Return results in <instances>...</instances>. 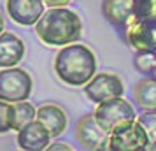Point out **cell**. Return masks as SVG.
I'll return each instance as SVG.
<instances>
[{
  "label": "cell",
  "instance_id": "1",
  "mask_svg": "<svg viewBox=\"0 0 156 151\" xmlns=\"http://www.w3.org/2000/svg\"><path fill=\"white\" fill-rule=\"evenodd\" d=\"M55 72L69 86H84L97 74V56L84 44L72 42L62 46L55 58Z\"/></svg>",
  "mask_w": 156,
  "mask_h": 151
},
{
  "label": "cell",
  "instance_id": "2",
  "mask_svg": "<svg viewBox=\"0 0 156 151\" xmlns=\"http://www.w3.org/2000/svg\"><path fill=\"white\" fill-rule=\"evenodd\" d=\"M35 32L46 46H67L81 39L83 21L70 9L49 7L35 23Z\"/></svg>",
  "mask_w": 156,
  "mask_h": 151
},
{
  "label": "cell",
  "instance_id": "3",
  "mask_svg": "<svg viewBox=\"0 0 156 151\" xmlns=\"http://www.w3.org/2000/svg\"><path fill=\"white\" fill-rule=\"evenodd\" d=\"M93 114H95V120L98 121V125L107 134H111L112 130H116L118 127L125 125V123L137 120L135 109L123 97L109 99V100L97 104V111Z\"/></svg>",
  "mask_w": 156,
  "mask_h": 151
},
{
  "label": "cell",
  "instance_id": "4",
  "mask_svg": "<svg viewBox=\"0 0 156 151\" xmlns=\"http://www.w3.org/2000/svg\"><path fill=\"white\" fill-rule=\"evenodd\" d=\"M32 88H34V81L27 70L16 69V67H7L0 72V100H28Z\"/></svg>",
  "mask_w": 156,
  "mask_h": 151
},
{
  "label": "cell",
  "instance_id": "5",
  "mask_svg": "<svg viewBox=\"0 0 156 151\" xmlns=\"http://www.w3.org/2000/svg\"><path fill=\"white\" fill-rule=\"evenodd\" d=\"M109 151H146L147 149V135L146 130L137 120L128 121L118 127L109 134Z\"/></svg>",
  "mask_w": 156,
  "mask_h": 151
},
{
  "label": "cell",
  "instance_id": "6",
  "mask_svg": "<svg viewBox=\"0 0 156 151\" xmlns=\"http://www.w3.org/2000/svg\"><path fill=\"white\" fill-rule=\"evenodd\" d=\"M84 93L95 104H100L109 99H116V97H123L125 95V86L123 81L114 76V74H95L91 79L84 84Z\"/></svg>",
  "mask_w": 156,
  "mask_h": 151
},
{
  "label": "cell",
  "instance_id": "7",
  "mask_svg": "<svg viewBox=\"0 0 156 151\" xmlns=\"http://www.w3.org/2000/svg\"><path fill=\"white\" fill-rule=\"evenodd\" d=\"M125 39L135 51L156 53V20L135 18L125 28Z\"/></svg>",
  "mask_w": 156,
  "mask_h": 151
},
{
  "label": "cell",
  "instance_id": "8",
  "mask_svg": "<svg viewBox=\"0 0 156 151\" xmlns=\"http://www.w3.org/2000/svg\"><path fill=\"white\" fill-rule=\"evenodd\" d=\"M76 137L84 149H107L109 134L98 125L95 114H84L77 121Z\"/></svg>",
  "mask_w": 156,
  "mask_h": 151
},
{
  "label": "cell",
  "instance_id": "9",
  "mask_svg": "<svg viewBox=\"0 0 156 151\" xmlns=\"http://www.w3.org/2000/svg\"><path fill=\"white\" fill-rule=\"evenodd\" d=\"M5 7L14 23L21 27H32L44 14L46 4L44 0H7Z\"/></svg>",
  "mask_w": 156,
  "mask_h": 151
},
{
  "label": "cell",
  "instance_id": "10",
  "mask_svg": "<svg viewBox=\"0 0 156 151\" xmlns=\"http://www.w3.org/2000/svg\"><path fill=\"white\" fill-rule=\"evenodd\" d=\"M102 14L114 28L125 32V28L135 20V0H104Z\"/></svg>",
  "mask_w": 156,
  "mask_h": 151
},
{
  "label": "cell",
  "instance_id": "11",
  "mask_svg": "<svg viewBox=\"0 0 156 151\" xmlns=\"http://www.w3.org/2000/svg\"><path fill=\"white\" fill-rule=\"evenodd\" d=\"M51 134L39 120L30 121L21 130H18V146L23 151H42L51 144Z\"/></svg>",
  "mask_w": 156,
  "mask_h": 151
},
{
  "label": "cell",
  "instance_id": "12",
  "mask_svg": "<svg viewBox=\"0 0 156 151\" xmlns=\"http://www.w3.org/2000/svg\"><path fill=\"white\" fill-rule=\"evenodd\" d=\"M25 56V42L11 32L0 34V67H16Z\"/></svg>",
  "mask_w": 156,
  "mask_h": 151
},
{
  "label": "cell",
  "instance_id": "13",
  "mask_svg": "<svg viewBox=\"0 0 156 151\" xmlns=\"http://www.w3.org/2000/svg\"><path fill=\"white\" fill-rule=\"evenodd\" d=\"M37 120L49 130L51 137H60L69 125V118L63 109L56 104H46L37 109Z\"/></svg>",
  "mask_w": 156,
  "mask_h": 151
},
{
  "label": "cell",
  "instance_id": "14",
  "mask_svg": "<svg viewBox=\"0 0 156 151\" xmlns=\"http://www.w3.org/2000/svg\"><path fill=\"white\" fill-rule=\"evenodd\" d=\"M37 118V111L34 106L27 100L21 102H11V113H9V120H11V130H21L25 125L34 121Z\"/></svg>",
  "mask_w": 156,
  "mask_h": 151
},
{
  "label": "cell",
  "instance_id": "15",
  "mask_svg": "<svg viewBox=\"0 0 156 151\" xmlns=\"http://www.w3.org/2000/svg\"><path fill=\"white\" fill-rule=\"evenodd\" d=\"M135 102L144 109H156V76L144 77L135 84Z\"/></svg>",
  "mask_w": 156,
  "mask_h": 151
},
{
  "label": "cell",
  "instance_id": "16",
  "mask_svg": "<svg viewBox=\"0 0 156 151\" xmlns=\"http://www.w3.org/2000/svg\"><path fill=\"white\" fill-rule=\"evenodd\" d=\"M137 121L142 125L147 135V149L156 151V109H147V113L137 116Z\"/></svg>",
  "mask_w": 156,
  "mask_h": 151
},
{
  "label": "cell",
  "instance_id": "17",
  "mask_svg": "<svg viewBox=\"0 0 156 151\" xmlns=\"http://www.w3.org/2000/svg\"><path fill=\"white\" fill-rule=\"evenodd\" d=\"M135 67L144 74H156V53L149 51H137L135 56Z\"/></svg>",
  "mask_w": 156,
  "mask_h": 151
},
{
  "label": "cell",
  "instance_id": "18",
  "mask_svg": "<svg viewBox=\"0 0 156 151\" xmlns=\"http://www.w3.org/2000/svg\"><path fill=\"white\" fill-rule=\"evenodd\" d=\"M135 18L156 20V0H135Z\"/></svg>",
  "mask_w": 156,
  "mask_h": 151
},
{
  "label": "cell",
  "instance_id": "19",
  "mask_svg": "<svg viewBox=\"0 0 156 151\" xmlns=\"http://www.w3.org/2000/svg\"><path fill=\"white\" fill-rule=\"evenodd\" d=\"M9 113H11V102L0 100V134H5L11 130Z\"/></svg>",
  "mask_w": 156,
  "mask_h": 151
},
{
  "label": "cell",
  "instance_id": "20",
  "mask_svg": "<svg viewBox=\"0 0 156 151\" xmlns=\"http://www.w3.org/2000/svg\"><path fill=\"white\" fill-rule=\"evenodd\" d=\"M72 0H44V4L48 7H65L67 4H70Z\"/></svg>",
  "mask_w": 156,
  "mask_h": 151
},
{
  "label": "cell",
  "instance_id": "21",
  "mask_svg": "<svg viewBox=\"0 0 156 151\" xmlns=\"http://www.w3.org/2000/svg\"><path fill=\"white\" fill-rule=\"evenodd\" d=\"M48 149L51 151H55V149H65V151H70L72 149V146H69L67 142H53L48 146Z\"/></svg>",
  "mask_w": 156,
  "mask_h": 151
},
{
  "label": "cell",
  "instance_id": "22",
  "mask_svg": "<svg viewBox=\"0 0 156 151\" xmlns=\"http://www.w3.org/2000/svg\"><path fill=\"white\" fill-rule=\"evenodd\" d=\"M4 27H5V21H4V16H2V13H0V34L4 32Z\"/></svg>",
  "mask_w": 156,
  "mask_h": 151
},
{
  "label": "cell",
  "instance_id": "23",
  "mask_svg": "<svg viewBox=\"0 0 156 151\" xmlns=\"http://www.w3.org/2000/svg\"><path fill=\"white\" fill-rule=\"evenodd\" d=\"M154 76H156V74H154Z\"/></svg>",
  "mask_w": 156,
  "mask_h": 151
}]
</instances>
